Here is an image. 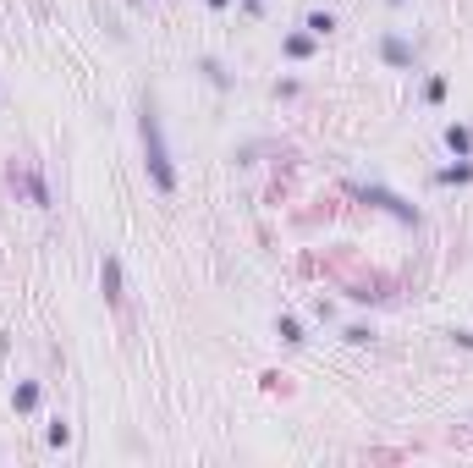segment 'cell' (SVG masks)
I'll return each instance as SVG.
<instances>
[{
  "mask_svg": "<svg viewBox=\"0 0 473 468\" xmlns=\"http://www.w3.org/2000/svg\"><path fill=\"white\" fill-rule=\"evenodd\" d=\"M209 6H226V0H209Z\"/></svg>",
  "mask_w": 473,
  "mask_h": 468,
  "instance_id": "cell-5",
  "label": "cell"
},
{
  "mask_svg": "<svg viewBox=\"0 0 473 468\" xmlns=\"http://www.w3.org/2000/svg\"><path fill=\"white\" fill-rule=\"evenodd\" d=\"M446 144H452L457 154H468V132H462V127H446Z\"/></svg>",
  "mask_w": 473,
  "mask_h": 468,
  "instance_id": "cell-4",
  "label": "cell"
},
{
  "mask_svg": "<svg viewBox=\"0 0 473 468\" xmlns=\"http://www.w3.org/2000/svg\"><path fill=\"white\" fill-rule=\"evenodd\" d=\"M380 50H386V61H391V66H413V44H402L396 33H391L386 44H380Z\"/></svg>",
  "mask_w": 473,
  "mask_h": 468,
  "instance_id": "cell-3",
  "label": "cell"
},
{
  "mask_svg": "<svg viewBox=\"0 0 473 468\" xmlns=\"http://www.w3.org/2000/svg\"><path fill=\"white\" fill-rule=\"evenodd\" d=\"M105 298L122 303V265H116V254H105Z\"/></svg>",
  "mask_w": 473,
  "mask_h": 468,
  "instance_id": "cell-2",
  "label": "cell"
},
{
  "mask_svg": "<svg viewBox=\"0 0 473 468\" xmlns=\"http://www.w3.org/2000/svg\"><path fill=\"white\" fill-rule=\"evenodd\" d=\"M144 154H149V176H154V188L160 193H176V171H171V154H165V132H160V110L154 100L144 105Z\"/></svg>",
  "mask_w": 473,
  "mask_h": 468,
  "instance_id": "cell-1",
  "label": "cell"
}]
</instances>
